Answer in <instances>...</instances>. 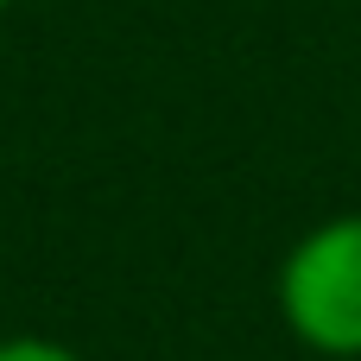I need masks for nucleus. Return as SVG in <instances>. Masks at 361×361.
<instances>
[{"label":"nucleus","instance_id":"f257e3e1","mask_svg":"<svg viewBox=\"0 0 361 361\" xmlns=\"http://www.w3.org/2000/svg\"><path fill=\"white\" fill-rule=\"evenodd\" d=\"M279 311L305 349L361 355V216H336L292 247L279 273Z\"/></svg>","mask_w":361,"mask_h":361},{"label":"nucleus","instance_id":"f03ea898","mask_svg":"<svg viewBox=\"0 0 361 361\" xmlns=\"http://www.w3.org/2000/svg\"><path fill=\"white\" fill-rule=\"evenodd\" d=\"M0 361H82V355L63 349V343H51V336H6Z\"/></svg>","mask_w":361,"mask_h":361},{"label":"nucleus","instance_id":"7ed1b4c3","mask_svg":"<svg viewBox=\"0 0 361 361\" xmlns=\"http://www.w3.org/2000/svg\"><path fill=\"white\" fill-rule=\"evenodd\" d=\"M6 6H13V0H0V13H6Z\"/></svg>","mask_w":361,"mask_h":361}]
</instances>
